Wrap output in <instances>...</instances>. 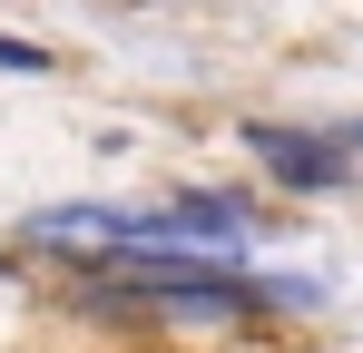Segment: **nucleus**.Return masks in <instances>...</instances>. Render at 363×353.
I'll use <instances>...</instances> for the list:
<instances>
[{
	"mask_svg": "<svg viewBox=\"0 0 363 353\" xmlns=\"http://www.w3.org/2000/svg\"><path fill=\"white\" fill-rule=\"evenodd\" d=\"M255 157H275L285 176H334V167H344L334 147H304V138H285V128H255Z\"/></svg>",
	"mask_w": 363,
	"mask_h": 353,
	"instance_id": "obj_1",
	"label": "nucleus"
},
{
	"mask_svg": "<svg viewBox=\"0 0 363 353\" xmlns=\"http://www.w3.org/2000/svg\"><path fill=\"white\" fill-rule=\"evenodd\" d=\"M0 59H10V69H50V59L30 50V40H0Z\"/></svg>",
	"mask_w": 363,
	"mask_h": 353,
	"instance_id": "obj_2",
	"label": "nucleus"
}]
</instances>
